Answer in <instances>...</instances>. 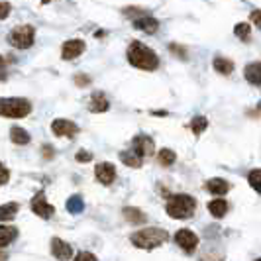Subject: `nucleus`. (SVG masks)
<instances>
[{
    "instance_id": "6e6552de",
    "label": "nucleus",
    "mask_w": 261,
    "mask_h": 261,
    "mask_svg": "<svg viewBox=\"0 0 261 261\" xmlns=\"http://www.w3.org/2000/svg\"><path fill=\"white\" fill-rule=\"evenodd\" d=\"M32 210L38 214L39 218H51L53 214H55V208H53L51 204H47V200H45V195H43V191H39L38 195L32 198Z\"/></svg>"
},
{
    "instance_id": "ddd939ff",
    "label": "nucleus",
    "mask_w": 261,
    "mask_h": 261,
    "mask_svg": "<svg viewBox=\"0 0 261 261\" xmlns=\"http://www.w3.org/2000/svg\"><path fill=\"white\" fill-rule=\"evenodd\" d=\"M134 28L142 30L145 34H155L157 30H159V22H157L155 18H151V16H142V18L134 20Z\"/></svg>"
},
{
    "instance_id": "f03ea898",
    "label": "nucleus",
    "mask_w": 261,
    "mask_h": 261,
    "mask_svg": "<svg viewBox=\"0 0 261 261\" xmlns=\"http://www.w3.org/2000/svg\"><path fill=\"white\" fill-rule=\"evenodd\" d=\"M132 244L140 249H155L159 246H163L169 234L161 228H144V230H138L136 234H132Z\"/></svg>"
},
{
    "instance_id": "7ed1b4c3",
    "label": "nucleus",
    "mask_w": 261,
    "mask_h": 261,
    "mask_svg": "<svg viewBox=\"0 0 261 261\" xmlns=\"http://www.w3.org/2000/svg\"><path fill=\"white\" fill-rule=\"evenodd\" d=\"M167 214L175 220H187L195 214L196 210V200L191 195H173L167 200Z\"/></svg>"
},
{
    "instance_id": "a878e982",
    "label": "nucleus",
    "mask_w": 261,
    "mask_h": 261,
    "mask_svg": "<svg viewBox=\"0 0 261 261\" xmlns=\"http://www.w3.org/2000/svg\"><path fill=\"white\" fill-rule=\"evenodd\" d=\"M208 128V120L204 116H196L193 118V122H191V130H193V134L195 136H200L202 132Z\"/></svg>"
},
{
    "instance_id": "4468645a",
    "label": "nucleus",
    "mask_w": 261,
    "mask_h": 261,
    "mask_svg": "<svg viewBox=\"0 0 261 261\" xmlns=\"http://www.w3.org/2000/svg\"><path fill=\"white\" fill-rule=\"evenodd\" d=\"M244 75L248 79L249 85L253 87H259L261 85V61H255V63H249L244 71Z\"/></svg>"
},
{
    "instance_id": "4be33fe9",
    "label": "nucleus",
    "mask_w": 261,
    "mask_h": 261,
    "mask_svg": "<svg viewBox=\"0 0 261 261\" xmlns=\"http://www.w3.org/2000/svg\"><path fill=\"white\" fill-rule=\"evenodd\" d=\"M124 218L132 224H144L145 222V214L140 208H134V206H126V208H124Z\"/></svg>"
},
{
    "instance_id": "393cba45",
    "label": "nucleus",
    "mask_w": 261,
    "mask_h": 261,
    "mask_svg": "<svg viewBox=\"0 0 261 261\" xmlns=\"http://www.w3.org/2000/svg\"><path fill=\"white\" fill-rule=\"evenodd\" d=\"M67 210L71 212V214H81L83 210H85V202H83V198L81 196H71L69 200H67Z\"/></svg>"
},
{
    "instance_id": "6ab92c4d",
    "label": "nucleus",
    "mask_w": 261,
    "mask_h": 261,
    "mask_svg": "<svg viewBox=\"0 0 261 261\" xmlns=\"http://www.w3.org/2000/svg\"><path fill=\"white\" fill-rule=\"evenodd\" d=\"M208 212L214 216V218H222L228 212V204L224 198H216V200H210L208 202Z\"/></svg>"
},
{
    "instance_id": "5701e85b",
    "label": "nucleus",
    "mask_w": 261,
    "mask_h": 261,
    "mask_svg": "<svg viewBox=\"0 0 261 261\" xmlns=\"http://www.w3.org/2000/svg\"><path fill=\"white\" fill-rule=\"evenodd\" d=\"M10 138H12L14 144H18V145L30 144V134H28L24 128H18V126H14L12 130H10Z\"/></svg>"
},
{
    "instance_id": "2eb2a0df",
    "label": "nucleus",
    "mask_w": 261,
    "mask_h": 261,
    "mask_svg": "<svg viewBox=\"0 0 261 261\" xmlns=\"http://www.w3.org/2000/svg\"><path fill=\"white\" fill-rule=\"evenodd\" d=\"M110 108V102L102 92H94L91 96V105H89V110L91 112H106Z\"/></svg>"
},
{
    "instance_id": "ea45409f",
    "label": "nucleus",
    "mask_w": 261,
    "mask_h": 261,
    "mask_svg": "<svg viewBox=\"0 0 261 261\" xmlns=\"http://www.w3.org/2000/svg\"><path fill=\"white\" fill-rule=\"evenodd\" d=\"M45 2H47V0H45Z\"/></svg>"
},
{
    "instance_id": "9b49d317",
    "label": "nucleus",
    "mask_w": 261,
    "mask_h": 261,
    "mask_svg": "<svg viewBox=\"0 0 261 261\" xmlns=\"http://www.w3.org/2000/svg\"><path fill=\"white\" fill-rule=\"evenodd\" d=\"M51 253L59 261H69L71 257H73V249H71V246H69L67 242H63L61 238H53L51 240Z\"/></svg>"
},
{
    "instance_id": "f704fd0d",
    "label": "nucleus",
    "mask_w": 261,
    "mask_h": 261,
    "mask_svg": "<svg viewBox=\"0 0 261 261\" xmlns=\"http://www.w3.org/2000/svg\"><path fill=\"white\" fill-rule=\"evenodd\" d=\"M43 157H49V159L53 157V147H51V145H45V147H43Z\"/></svg>"
},
{
    "instance_id": "20e7f679",
    "label": "nucleus",
    "mask_w": 261,
    "mask_h": 261,
    "mask_svg": "<svg viewBox=\"0 0 261 261\" xmlns=\"http://www.w3.org/2000/svg\"><path fill=\"white\" fill-rule=\"evenodd\" d=\"M32 112V105L26 98H0V116L26 118Z\"/></svg>"
},
{
    "instance_id": "4c0bfd02",
    "label": "nucleus",
    "mask_w": 261,
    "mask_h": 261,
    "mask_svg": "<svg viewBox=\"0 0 261 261\" xmlns=\"http://www.w3.org/2000/svg\"><path fill=\"white\" fill-rule=\"evenodd\" d=\"M6 259H8V255L4 251H0V261H6Z\"/></svg>"
},
{
    "instance_id": "dca6fc26",
    "label": "nucleus",
    "mask_w": 261,
    "mask_h": 261,
    "mask_svg": "<svg viewBox=\"0 0 261 261\" xmlns=\"http://www.w3.org/2000/svg\"><path fill=\"white\" fill-rule=\"evenodd\" d=\"M206 191H210L212 195L222 196L230 191V185H228V181H224V179H220V177H216V179H210L208 183H206Z\"/></svg>"
},
{
    "instance_id": "b1692460",
    "label": "nucleus",
    "mask_w": 261,
    "mask_h": 261,
    "mask_svg": "<svg viewBox=\"0 0 261 261\" xmlns=\"http://www.w3.org/2000/svg\"><path fill=\"white\" fill-rule=\"evenodd\" d=\"M157 161H159L161 167H171V165L177 161V155H175V151H171V149H161V151L157 153Z\"/></svg>"
},
{
    "instance_id": "cd10ccee",
    "label": "nucleus",
    "mask_w": 261,
    "mask_h": 261,
    "mask_svg": "<svg viewBox=\"0 0 261 261\" xmlns=\"http://www.w3.org/2000/svg\"><path fill=\"white\" fill-rule=\"evenodd\" d=\"M234 34H236V38L248 41L249 34H251V26H249V24H246V22H242V24H236V26H234Z\"/></svg>"
},
{
    "instance_id": "f8f14e48",
    "label": "nucleus",
    "mask_w": 261,
    "mask_h": 261,
    "mask_svg": "<svg viewBox=\"0 0 261 261\" xmlns=\"http://www.w3.org/2000/svg\"><path fill=\"white\" fill-rule=\"evenodd\" d=\"M94 175L102 185H112V181L116 179V167L112 163H106V161L98 163L96 169H94Z\"/></svg>"
},
{
    "instance_id": "72a5a7b5",
    "label": "nucleus",
    "mask_w": 261,
    "mask_h": 261,
    "mask_svg": "<svg viewBox=\"0 0 261 261\" xmlns=\"http://www.w3.org/2000/svg\"><path fill=\"white\" fill-rule=\"evenodd\" d=\"M75 83H77L79 87H85V85H89V83H91V79H89V77H83V75H81V77L75 79Z\"/></svg>"
},
{
    "instance_id": "9d476101",
    "label": "nucleus",
    "mask_w": 261,
    "mask_h": 261,
    "mask_svg": "<svg viewBox=\"0 0 261 261\" xmlns=\"http://www.w3.org/2000/svg\"><path fill=\"white\" fill-rule=\"evenodd\" d=\"M83 51H85V41H83V39H69V41H65V43H63L61 57H63V59H67V61H71V59L79 57Z\"/></svg>"
},
{
    "instance_id": "473e14b6",
    "label": "nucleus",
    "mask_w": 261,
    "mask_h": 261,
    "mask_svg": "<svg viewBox=\"0 0 261 261\" xmlns=\"http://www.w3.org/2000/svg\"><path fill=\"white\" fill-rule=\"evenodd\" d=\"M249 20H251L257 28H261V10H253L251 16H249Z\"/></svg>"
},
{
    "instance_id": "2f4dec72",
    "label": "nucleus",
    "mask_w": 261,
    "mask_h": 261,
    "mask_svg": "<svg viewBox=\"0 0 261 261\" xmlns=\"http://www.w3.org/2000/svg\"><path fill=\"white\" fill-rule=\"evenodd\" d=\"M75 159L81 161V163H87V161H91L92 159V153H89V151H79L77 155H75Z\"/></svg>"
},
{
    "instance_id": "0eeeda50",
    "label": "nucleus",
    "mask_w": 261,
    "mask_h": 261,
    "mask_svg": "<svg viewBox=\"0 0 261 261\" xmlns=\"http://www.w3.org/2000/svg\"><path fill=\"white\" fill-rule=\"evenodd\" d=\"M51 130L55 136H61V138H75L79 134V126L71 120L59 118V120H53Z\"/></svg>"
},
{
    "instance_id": "58836bf2",
    "label": "nucleus",
    "mask_w": 261,
    "mask_h": 261,
    "mask_svg": "<svg viewBox=\"0 0 261 261\" xmlns=\"http://www.w3.org/2000/svg\"><path fill=\"white\" fill-rule=\"evenodd\" d=\"M255 261H261V257H259V259H255Z\"/></svg>"
},
{
    "instance_id": "412c9836",
    "label": "nucleus",
    "mask_w": 261,
    "mask_h": 261,
    "mask_svg": "<svg viewBox=\"0 0 261 261\" xmlns=\"http://www.w3.org/2000/svg\"><path fill=\"white\" fill-rule=\"evenodd\" d=\"M20 210V204L18 202H8V204H2L0 206V222H10L16 212Z\"/></svg>"
},
{
    "instance_id": "c9c22d12",
    "label": "nucleus",
    "mask_w": 261,
    "mask_h": 261,
    "mask_svg": "<svg viewBox=\"0 0 261 261\" xmlns=\"http://www.w3.org/2000/svg\"><path fill=\"white\" fill-rule=\"evenodd\" d=\"M169 49H171L173 53H181V55H183V59H185V49H183V47H179V45H175V43H173V45H171Z\"/></svg>"
},
{
    "instance_id": "a211bd4d",
    "label": "nucleus",
    "mask_w": 261,
    "mask_h": 261,
    "mask_svg": "<svg viewBox=\"0 0 261 261\" xmlns=\"http://www.w3.org/2000/svg\"><path fill=\"white\" fill-rule=\"evenodd\" d=\"M120 159H122V163H126L128 167H134V169L142 167V163H144V157H140L134 149L132 151H120Z\"/></svg>"
},
{
    "instance_id": "e433bc0d",
    "label": "nucleus",
    "mask_w": 261,
    "mask_h": 261,
    "mask_svg": "<svg viewBox=\"0 0 261 261\" xmlns=\"http://www.w3.org/2000/svg\"><path fill=\"white\" fill-rule=\"evenodd\" d=\"M2 71H4V57L0 55V79L4 77V75H2Z\"/></svg>"
},
{
    "instance_id": "1a4fd4ad",
    "label": "nucleus",
    "mask_w": 261,
    "mask_h": 261,
    "mask_svg": "<svg viewBox=\"0 0 261 261\" xmlns=\"http://www.w3.org/2000/svg\"><path fill=\"white\" fill-rule=\"evenodd\" d=\"M132 145H134V151L140 157H149L155 153V142L149 136H136Z\"/></svg>"
},
{
    "instance_id": "423d86ee",
    "label": "nucleus",
    "mask_w": 261,
    "mask_h": 261,
    "mask_svg": "<svg viewBox=\"0 0 261 261\" xmlns=\"http://www.w3.org/2000/svg\"><path fill=\"white\" fill-rule=\"evenodd\" d=\"M175 244L183 249V251H187V253H193L196 249V246H198V236L193 230L183 228V230H179L175 234Z\"/></svg>"
},
{
    "instance_id": "bb28decb",
    "label": "nucleus",
    "mask_w": 261,
    "mask_h": 261,
    "mask_svg": "<svg viewBox=\"0 0 261 261\" xmlns=\"http://www.w3.org/2000/svg\"><path fill=\"white\" fill-rule=\"evenodd\" d=\"M248 183L253 191H257L261 195V169H253L248 175Z\"/></svg>"
},
{
    "instance_id": "c756f323",
    "label": "nucleus",
    "mask_w": 261,
    "mask_h": 261,
    "mask_svg": "<svg viewBox=\"0 0 261 261\" xmlns=\"http://www.w3.org/2000/svg\"><path fill=\"white\" fill-rule=\"evenodd\" d=\"M10 4L8 2H0V20H6L8 16H10Z\"/></svg>"
},
{
    "instance_id": "aec40b11",
    "label": "nucleus",
    "mask_w": 261,
    "mask_h": 261,
    "mask_svg": "<svg viewBox=\"0 0 261 261\" xmlns=\"http://www.w3.org/2000/svg\"><path fill=\"white\" fill-rule=\"evenodd\" d=\"M212 65H214V71L220 73V75H232L234 73V63L226 57H216Z\"/></svg>"
},
{
    "instance_id": "f257e3e1",
    "label": "nucleus",
    "mask_w": 261,
    "mask_h": 261,
    "mask_svg": "<svg viewBox=\"0 0 261 261\" xmlns=\"http://www.w3.org/2000/svg\"><path fill=\"white\" fill-rule=\"evenodd\" d=\"M128 61L138 69H144V71H155L159 67V57L157 53L144 45L142 41H132L130 47H128Z\"/></svg>"
},
{
    "instance_id": "f3484780",
    "label": "nucleus",
    "mask_w": 261,
    "mask_h": 261,
    "mask_svg": "<svg viewBox=\"0 0 261 261\" xmlns=\"http://www.w3.org/2000/svg\"><path fill=\"white\" fill-rule=\"evenodd\" d=\"M16 238H18V230L14 226H0V248L10 246Z\"/></svg>"
},
{
    "instance_id": "7c9ffc66",
    "label": "nucleus",
    "mask_w": 261,
    "mask_h": 261,
    "mask_svg": "<svg viewBox=\"0 0 261 261\" xmlns=\"http://www.w3.org/2000/svg\"><path fill=\"white\" fill-rule=\"evenodd\" d=\"M8 179H10V171L0 163V185H6L8 183Z\"/></svg>"
},
{
    "instance_id": "c85d7f7f",
    "label": "nucleus",
    "mask_w": 261,
    "mask_h": 261,
    "mask_svg": "<svg viewBox=\"0 0 261 261\" xmlns=\"http://www.w3.org/2000/svg\"><path fill=\"white\" fill-rule=\"evenodd\" d=\"M75 261H98L94 253H89V251H81L75 255Z\"/></svg>"
},
{
    "instance_id": "39448f33",
    "label": "nucleus",
    "mask_w": 261,
    "mask_h": 261,
    "mask_svg": "<svg viewBox=\"0 0 261 261\" xmlns=\"http://www.w3.org/2000/svg\"><path fill=\"white\" fill-rule=\"evenodd\" d=\"M34 38H36V30L32 26H18L8 34V43L18 49H28L34 45Z\"/></svg>"
}]
</instances>
